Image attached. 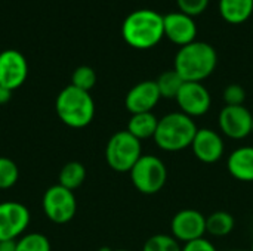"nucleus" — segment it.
I'll return each instance as SVG.
<instances>
[{
    "mask_svg": "<svg viewBox=\"0 0 253 251\" xmlns=\"http://www.w3.org/2000/svg\"><path fill=\"white\" fill-rule=\"evenodd\" d=\"M191 148L197 160L206 164H212L221 160L225 149L221 135L212 129H199Z\"/></svg>",
    "mask_w": 253,
    "mask_h": 251,
    "instance_id": "15",
    "label": "nucleus"
},
{
    "mask_svg": "<svg viewBox=\"0 0 253 251\" xmlns=\"http://www.w3.org/2000/svg\"><path fill=\"white\" fill-rule=\"evenodd\" d=\"M19 178V170L15 161L7 157H0V189L12 188Z\"/></svg>",
    "mask_w": 253,
    "mask_h": 251,
    "instance_id": "25",
    "label": "nucleus"
},
{
    "mask_svg": "<svg viewBox=\"0 0 253 251\" xmlns=\"http://www.w3.org/2000/svg\"><path fill=\"white\" fill-rule=\"evenodd\" d=\"M251 251H253V243H252V250H251Z\"/></svg>",
    "mask_w": 253,
    "mask_h": 251,
    "instance_id": "35",
    "label": "nucleus"
},
{
    "mask_svg": "<svg viewBox=\"0 0 253 251\" xmlns=\"http://www.w3.org/2000/svg\"><path fill=\"white\" fill-rule=\"evenodd\" d=\"M231 251H245V250H231Z\"/></svg>",
    "mask_w": 253,
    "mask_h": 251,
    "instance_id": "33",
    "label": "nucleus"
},
{
    "mask_svg": "<svg viewBox=\"0 0 253 251\" xmlns=\"http://www.w3.org/2000/svg\"><path fill=\"white\" fill-rule=\"evenodd\" d=\"M10 98H12V90H9V89L0 86V105L7 104V102L10 101Z\"/></svg>",
    "mask_w": 253,
    "mask_h": 251,
    "instance_id": "29",
    "label": "nucleus"
},
{
    "mask_svg": "<svg viewBox=\"0 0 253 251\" xmlns=\"http://www.w3.org/2000/svg\"><path fill=\"white\" fill-rule=\"evenodd\" d=\"M252 112L245 105H225L219 112V129L221 132L236 141L245 139L252 133Z\"/></svg>",
    "mask_w": 253,
    "mask_h": 251,
    "instance_id": "9",
    "label": "nucleus"
},
{
    "mask_svg": "<svg viewBox=\"0 0 253 251\" xmlns=\"http://www.w3.org/2000/svg\"><path fill=\"white\" fill-rule=\"evenodd\" d=\"M234 217L228 212H215L206 217V232L213 237H227L234 229Z\"/></svg>",
    "mask_w": 253,
    "mask_h": 251,
    "instance_id": "20",
    "label": "nucleus"
},
{
    "mask_svg": "<svg viewBox=\"0 0 253 251\" xmlns=\"http://www.w3.org/2000/svg\"><path fill=\"white\" fill-rule=\"evenodd\" d=\"M84 179H86L84 166L79 161H70L61 169L58 185H61L70 191H74L83 185Z\"/></svg>",
    "mask_w": 253,
    "mask_h": 251,
    "instance_id": "19",
    "label": "nucleus"
},
{
    "mask_svg": "<svg viewBox=\"0 0 253 251\" xmlns=\"http://www.w3.org/2000/svg\"><path fill=\"white\" fill-rule=\"evenodd\" d=\"M141 157V141L127 130L116 132L105 146V160L108 166L119 173H129Z\"/></svg>",
    "mask_w": 253,
    "mask_h": 251,
    "instance_id": "5",
    "label": "nucleus"
},
{
    "mask_svg": "<svg viewBox=\"0 0 253 251\" xmlns=\"http://www.w3.org/2000/svg\"><path fill=\"white\" fill-rule=\"evenodd\" d=\"M129 173L133 186L145 195L160 192L168 179L165 163L159 157L150 154L142 155Z\"/></svg>",
    "mask_w": 253,
    "mask_h": 251,
    "instance_id": "6",
    "label": "nucleus"
},
{
    "mask_svg": "<svg viewBox=\"0 0 253 251\" xmlns=\"http://www.w3.org/2000/svg\"><path fill=\"white\" fill-rule=\"evenodd\" d=\"M219 13L231 25L246 22L253 13V0H219Z\"/></svg>",
    "mask_w": 253,
    "mask_h": 251,
    "instance_id": "17",
    "label": "nucleus"
},
{
    "mask_svg": "<svg viewBox=\"0 0 253 251\" xmlns=\"http://www.w3.org/2000/svg\"><path fill=\"white\" fill-rule=\"evenodd\" d=\"M172 237L179 243H190L199 238H205L206 234V217L193 209L178 212L170 223Z\"/></svg>",
    "mask_w": 253,
    "mask_h": 251,
    "instance_id": "11",
    "label": "nucleus"
},
{
    "mask_svg": "<svg viewBox=\"0 0 253 251\" xmlns=\"http://www.w3.org/2000/svg\"><path fill=\"white\" fill-rule=\"evenodd\" d=\"M30 225L28 209L18 201L0 203V241H16Z\"/></svg>",
    "mask_w": 253,
    "mask_h": 251,
    "instance_id": "8",
    "label": "nucleus"
},
{
    "mask_svg": "<svg viewBox=\"0 0 253 251\" xmlns=\"http://www.w3.org/2000/svg\"><path fill=\"white\" fill-rule=\"evenodd\" d=\"M99 251H113V250H110V249H107V247H102Z\"/></svg>",
    "mask_w": 253,
    "mask_h": 251,
    "instance_id": "31",
    "label": "nucleus"
},
{
    "mask_svg": "<svg viewBox=\"0 0 253 251\" xmlns=\"http://www.w3.org/2000/svg\"><path fill=\"white\" fill-rule=\"evenodd\" d=\"M165 22V37L169 38L176 46L182 47L196 41L197 24L193 16L182 12H172L163 16Z\"/></svg>",
    "mask_w": 253,
    "mask_h": 251,
    "instance_id": "13",
    "label": "nucleus"
},
{
    "mask_svg": "<svg viewBox=\"0 0 253 251\" xmlns=\"http://www.w3.org/2000/svg\"><path fill=\"white\" fill-rule=\"evenodd\" d=\"M114 251H129V250H114Z\"/></svg>",
    "mask_w": 253,
    "mask_h": 251,
    "instance_id": "32",
    "label": "nucleus"
},
{
    "mask_svg": "<svg viewBox=\"0 0 253 251\" xmlns=\"http://www.w3.org/2000/svg\"><path fill=\"white\" fill-rule=\"evenodd\" d=\"M16 251H50V243L43 234H27L16 240Z\"/></svg>",
    "mask_w": 253,
    "mask_h": 251,
    "instance_id": "22",
    "label": "nucleus"
},
{
    "mask_svg": "<svg viewBox=\"0 0 253 251\" xmlns=\"http://www.w3.org/2000/svg\"><path fill=\"white\" fill-rule=\"evenodd\" d=\"M230 175L240 182H253V146H242L233 151L227 163Z\"/></svg>",
    "mask_w": 253,
    "mask_h": 251,
    "instance_id": "16",
    "label": "nucleus"
},
{
    "mask_svg": "<svg viewBox=\"0 0 253 251\" xmlns=\"http://www.w3.org/2000/svg\"><path fill=\"white\" fill-rule=\"evenodd\" d=\"M0 251H16V241H0Z\"/></svg>",
    "mask_w": 253,
    "mask_h": 251,
    "instance_id": "30",
    "label": "nucleus"
},
{
    "mask_svg": "<svg viewBox=\"0 0 253 251\" xmlns=\"http://www.w3.org/2000/svg\"><path fill=\"white\" fill-rule=\"evenodd\" d=\"M252 133H253V121H252Z\"/></svg>",
    "mask_w": 253,
    "mask_h": 251,
    "instance_id": "34",
    "label": "nucleus"
},
{
    "mask_svg": "<svg viewBox=\"0 0 253 251\" xmlns=\"http://www.w3.org/2000/svg\"><path fill=\"white\" fill-rule=\"evenodd\" d=\"M55 109L59 120L73 129H83L89 126L95 117V102L90 93L71 84L58 93Z\"/></svg>",
    "mask_w": 253,
    "mask_h": 251,
    "instance_id": "3",
    "label": "nucleus"
},
{
    "mask_svg": "<svg viewBox=\"0 0 253 251\" xmlns=\"http://www.w3.org/2000/svg\"><path fill=\"white\" fill-rule=\"evenodd\" d=\"M142 251H182L179 241L166 234H157L147 240Z\"/></svg>",
    "mask_w": 253,
    "mask_h": 251,
    "instance_id": "24",
    "label": "nucleus"
},
{
    "mask_svg": "<svg viewBox=\"0 0 253 251\" xmlns=\"http://www.w3.org/2000/svg\"><path fill=\"white\" fill-rule=\"evenodd\" d=\"M245 99H246V92L240 84H230L225 87L224 90L225 105H231V107L243 105Z\"/></svg>",
    "mask_w": 253,
    "mask_h": 251,
    "instance_id": "27",
    "label": "nucleus"
},
{
    "mask_svg": "<svg viewBox=\"0 0 253 251\" xmlns=\"http://www.w3.org/2000/svg\"><path fill=\"white\" fill-rule=\"evenodd\" d=\"M157 126H159V118L153 112H141V114H132L126 130L136 139L142 141V139L154 138Z\"/></svg>",
    "mask_w": 253,
    "mask_h": 251,
    "instance_id": "18",
    "label": "nucleus"
},
{
    "mask_svg": "<svg viewBox=\"0 0 253 251\" xmlns=\"http://www.w3.org/2000/svg\"><path fill=\"white\" fill-rule=\"evenodd\" d=\"M182 251H218L215 249V246L206 240V238H199V240H194V241H190L187 243L184 247H182Z\"/></svg>",
    "mask_w": 253,
    "mask_h": 251,
    "instance_id": "28",
    "label": "nucleus"
},
{
    "mask_svg": "<svg viewBox=\"0 0 253 251\" xmlns=\"http://www.w3.org/2000/svg\"><path fill=\"white\" fill-rule=\"evenodd\" d=\"M218 65V53L209 43L193 41L179 47L175 56V71L184 81L202 83L215 71Z\"/></svg>",
    "mask_w": 253,
    "mask_h": 251,
    "instance_id": "2",
    "label": "nucleus"
},
{
    "mask_svg": "<svg viewBox=\"0 0 253 251\" xmlns=\"http://www.w3.org/2000/svg\"><path fill=\"white\" fill-rule=\"evenodd\" d=\"M176 104L181 112L194 118L205 115L212 105V98L209 90L202 83L185 81L176 96Z\"/></svg>",
    "mask_w": 253,
    "mask_h": 251,
    "instance_id": "10",
    "label": "nucleus"
},
{
    "mask_svg": "<svg viewBox=\"0 0 253 251\" xmlns=\"http://www.w3.org/2000/svg\"><path fill=\"white\" fill-rule=\"evenodd\" d=\"M209 1L211 0H176V4L179 7V12L194 18L208 9Z\"/></svg>",
    "mask_w": 253,
    "mask_h": 251,
    "instance_id": "26",
    "label": "nucleus"
},
{
    "mask_svg": "<svg viewBox=\"0 0 253 251\" xmlns=\"http://www.w3.org/2000/svg\"><path fill=\"white\" fill-rule=\"evenodd\" d=\"M197 130L199 129L191 117L181 111L170 112L159 120V126L153 139L160 149L176 152L191 146Z\"/></svg>",
    "mask_w": 253,
    "mask_h": 251,
    "instance_id": "4",
    "label": "nucleus"
},
{
    "mask_svg": "<svg viewBox=\"0 0 253 251\" xmlns=\"http://www.w3.org/2000/svg\"><path fill=\"white\" fill-rule=\"evenodd\" d=\"M42 206L46 217L58 225L68 223L77 212V201L74 192L58 183L50 186L44 192Z\"/></svg>",
    "mask_w": 253,
    "mask_h": 251,
    "instance_id": "7",
    "label": "nucleus"
},
{
    "mask_svg": "<svg viewBox=\"0 0 253 251\" xmlns=\"http://www.w3.org/2000/svg\"><path fill=\"white\" fill-rule=\"evenodd\" d=\"M162 99L156 80H145L135 84L125 98V105L130 114L153 112Z\"/></svg>",
    "mask_w": 253,
    "mask_h": 251,
    "instance_id": "14",
    "label": "nucleus"
},
{
    "mask_svg": "<svg viewBox=\"0 0 253 251\" xmlns=\"http://www.w3.org/2000/svg\"><path fill=\"white\" fill-rule=\"evenodd\" d=\"M28 75V64L25 56L15 49L0 52V86L15 90L21 87Z\"/></svg>",
    "mask_w": 253,
    "mask_h": 251,
    "instance_id": "12",
    "label": "nucleus"
},
{
    "mask_svg": "<svg viewBox=\"0 0 253 251\" xmlns=\"http://www.w3.org/2000/svg\"><path fill=\"white\" fill-rule=\"evenodd\" d=\"M123 40L133 49L147 50L157 46L165 37L163 15L153 9H136L130 12L122 25Z\"/></svg>",
    "mask_w": 253,
    "mask_h": 251,
    "instance_id": "1",
    "label": "nucleus"
},
{
    "mask_svg": "<svg viewBox=\"0 0 253 251\" xmlns=\"http://www.w3.org/2000/svg\"><path fill=\"white\" fill-rule=\"evenodd\" d=\"M160 96L165 99H176L182 84L185 83L181 75L175 71V70H169L165 71L159 75V78L156 80Z\"/></svg>",
    "mask_w": 253,
    "mask_h": 251,
    "instance_id": "21",
    "label": "nucleus"
},
{
    "mask_svg": "<svg viewBox=\"0 0 253 251\" xmlns=\"http://www.w3.org/2000/svg\"><path fill=\"white\" fill-rule=\"evenodd\" d=\"M95 84H96V72L93 71V68L87 65H82L74 70L71 75V86L82 89L84 92H90V89H93Z\"/></svg>",
    "mask_w": 253,
    "mask_h": 251,
    "instance_id": "23",
    "label": "nucleus"
}]
</instances>
